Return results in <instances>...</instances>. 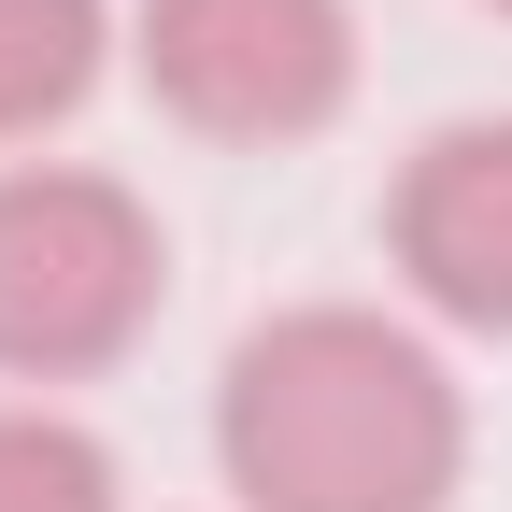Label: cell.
Here are the masks:
<instances>
[{"label":"cell","mask_w":512,"mask_h":512,"mask_svg":"<svg viewBox=\"0 0 512 512\" xmlns=\"http://www.w3.org/2000/svg\"><path fill=\"white\" fill-rule=\"evenodd\" d=\"M214 456L242 512H456L470 399L427 328L370 299H299L228 342Z\"/></svg>","instance_id":"cell-1"},{"label":"cell","mask_w":512,"mask_h":512,"mask_svg":"<svg viewBox=\"0 0 512 512\" xmlns=\"http://www.w3.org/2000/svg\"><path fill=\"white\" fill-rule=\"evenodd\" d=\"M157 285H171V242L143 214V185L72 171V157L0 171V370L15 384L114 370L157 328Z\"/></svg>","instance_id":"cell-2"},{"label":"cell","mask_w":512,"mask_h":512,"mask_svg":"<svg viewBox=\"0 0 512 512\" xmlns=\"http://www.w3.org/2000/svg\"><path fill=\"white\" fill-rule=\"evenodd\" d=\"M128 57L200 143H313L356 100V0H143Z\"/></svg>","instance_id":"cell-3"},{"label":"cell","mask_w":512,"mask_h":512,"mask_svg":"<svg viewBox=\"0 0 512 512\" xmlns=\"http://www.w3.org/2000/svg\"><path fill=\"white\" fill-rule=\"evenodd\" d=\"M384 256L427 313L512 342V114H456L427 128L384 185Z\"/></svg>","instance_id":"cell-4"},{"label":"cell","mask_w":512,"mask_h":512,"mask_svg":"<svg viewBox=\"0 0 512 512\" xmlns=\"http://www.w3.org/2000/svg\"><path fill=\"white\" fill-rule=\"evenodd\" d=\"M100 57H114L100 0H0V143H43L100 86Z\"/></svg>","instance_id":"cell-5"},{"label":"cell","mask_w":512,"mask_h":512,"mask_svg":"<svg viewBox=\"0 0 512 512\" xmlns=\"http://www.w3.org/2000/svg\"><path fill=\"white\" fill-rule=\"evenodd\" d=\"M0 512H128L114 441L43 413V399H0Z\"/></svg>","instance_id":"cell-6"},{"label":"cell","mask_w":512,"mask_h":512,"mask_svg":"<svg viewBox=\"0 0 512 512\" xmlns=\"http://www.w3.org/2000/svg\"><path fill=\"white\" fill-rule=\"evenodd\" d=\"M498 15H512V0H498Z\"/></svg>","instance_id":"cell-7"}]
</instances>
